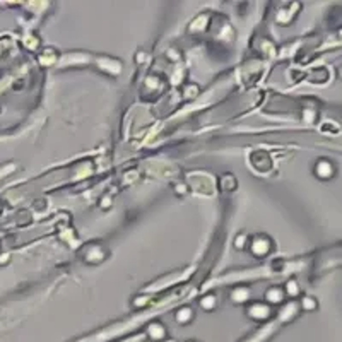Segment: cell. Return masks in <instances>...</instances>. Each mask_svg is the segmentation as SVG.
<instances>
[{"label":"cell","instance_id":"cell-1","mask_svg":"<svg viewBox=\"0 0 342 342\" xmlns=\"http://www.w3.org/2000/svg\"><path fill=\"white\" fill-rule=\"evenodd\" d=\"M165 336H166V330L163 325H153L149 329V337L153 341H161V339H165Z\"/></svg>","mask_w":342,"mask_h":342},{"label":"cell","instance_id":"cell-2","mask_svg":"<svg viewBox=\"0 0 342 342\" xmlns=\"http://www.w3.org/2000/svg\"><path fill=\"white\" fill-rule=\"evenodd\" d=\"M168 342H174V341H168Z\"/></svg>","mask_w":342,"mask_h":342}]
</instances>
